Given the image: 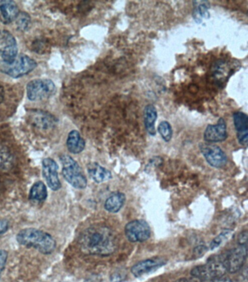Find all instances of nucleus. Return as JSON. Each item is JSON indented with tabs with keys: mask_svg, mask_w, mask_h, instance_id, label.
<instances>
[{
	"mask_svg": "<svg viewBox=\"0 0 248 282\" xmlns=\"http://www.w3.org/2000/svg\"><path fill=\"white\" fill-rule=\"evenodd\" d=\"M227 136V122L222 117L219 119L215 126L208 124L204 133V139L209 143L224 141Z\"/></svg>",
	"mask_w": 248,
	"mask_h": 282,
	"instance_id": "ddd939ff",
	"label": "nucleus"
},
{
	"mask_svg": "<svg viewBox=\"0 0 248 282\" xmlns=\"http://www.w3.org/2000/svg\"><path fill=\"white\" fill-rule=\"evenodd\" d=\"M234 127L237 131L238 141L242 146H247L248 143V116L245 113L237 111L233 114Z\"/></svg>",
	"mask_w": 248,
	"mask_h": 282,
	"instance_id": "4468645a",
	"label": "nucleus"
},
{
	"mask_svg": "<svg viewBox=\"0 0 248 282\" xmlns=\"http://www.w3.org/2000/svg\"><path fill=\"white\" fill-rule=\"evenodd\" d=\"M78 243L82 253L90 256H109L118 248V239L114 231L103 224L94 225L82 231Z\"/></svg>",
	"mask_w": 248,
	"mask_h": 282,
	"instance_id": "f257e3e1",
	"label": "nucleus"
},
{
	"mask_svg": "<svg viewBox=\"0 0 248 282\" xmlns=\"http://www.w3.org/2000/svg\"><path fill=\"white\" fill-rule=\"evenodd\" d=\"M247 241V231H244L240 233L238 237V244L240 246H246Z\"/></svg>",
	"mask_w": 248,
	"mask_h": 282,
	"instance_id": "c756f323",
	"label": "nucleus"
},
{
	"mask_svg": "<svg viewBox=\"0 0 248 282\" xmlns=\"http://www.w3.org/2000/svg\"><path fill=\"white\" fill-rule=\"evenodd\" d=\"M37 67V62L26 55H18L16 60L11 64L0 61V72L14 79L27 75L35 70Z\"/></svg>",
	"mask_w": 248,
	"mask_h": 282,
	"instance_id": "39448f33",
	"label": "nucleus"
},
{
	"mask_svg": "<svg viewBox=\"0 0 248 282\" xmlns=\"http://www.w3.org/2000/svg\"><path fill=\"white\" fill-rule=\"evenodd\" d=\"M194 10L192 16L196 23H202L203 19H209L210 18V13L209 9L210 8V4L208 1H194Z\"/></svg>",
	"mask_w": 248,
	"mask_h": 282,
	"instance_id": "aec40b11",
	"label": "nucleus"
},
{
	"mask_svg": "<svg viewBox=\"0 0 248 282\" xmlns=\"http://www.w3.org/2000/svg\"><path fill=\"white\" fill-rule=\"evenodd\" d=\"M0 186H1V182H0Z\"/></svg>",
	"mask_w": 248,
	"mask_h": 282,
	"instance_id": "c9c22d12",
	"label": "nucleus"
},
{
	"mask_svg": "<svg viewBox=\"0 0 248 282\" xmlns=\"http://www.w3.org/2000/svg\"><path fill=\"white\" fill-rule=\"evenodd\" d=\"M67 146L69 151L74 154H78L84 151L85 141L78 131H72L69 133L67 140Z\"/></svg>",
	"mask_w": 248,
	"mask_h": 282,
	"instance_id": "6ab92c4d",
	"label": "nucleus"
},
{
	"mask_svg": "<svg viewBox=\"0 0 248 282\" xmlns=\"http://www.w3.org/2000/svg\"><path fill=\"white\" fill-rule=\"evenodd\" d=\"M207 247L205 245H200L197 246L194 250V254L195 256L200 257L203 256L207 251Z\"/></svg>",
	"mask_w": 248,
	"mask_h": 282,
	"instance_id": "2f4dec72",
	"label": "nucleus"
},
{
	"mask_svg": "<svg viewBox=\"0 0 248 282\" xmlns=\"http://www.w3.org/2000/svg\"><path fill=\"white\" fill-rule=\"evenodd\" d=\"M9 229V223L7 220H0V237L8 231Z\"/></svg>",
	"mask_w": 248,
	"mask_h": 282,
	"instance_id": "7c9ffc66",
	"label": "nucleus"
},
{
	"mask_svg": "<svg viewBox=\"0 0 248 282\" xmlns=\"http://www.w3.org/2000/svg\"><path fill=\"white\" fill-rule=\"evenodd\" d=\"M158 132L165 142H169L172 139L173 129L168 121H161L158 126Z\"/></svg>",
	"mask_w": 248,
	"mask_h": 282,
	"instance_id": "a878e982",
	"label": "nucleus"
},
{
	"mask_svg": "<svg viewBox=\"0 0 248 282\" xmlns=\"http://www.w3.org/2000/svg\"><path fill=\"white\" fill-rule=\"evenodd\" d=\"M232 235V231L226 230L221 233L219 236H216L210 243V248L211 250L217 249L218 247L222 245L223 244L229 240V238Z\"/></svg>",
	"mask_w": 248,
	"mask_h": 282,
	"instance_id": "bb28decb",
	"label": "nucleus"
},
{
	"mask_svg": "<svg viewBox=\"0 0 248 282\" xmlns=\"http://www.w3.org/2000/svg\"><path fill=\"white\" fill-rule=\"evenodd\" d=\"M19 14V8L14 1L4 0L0 2V21L5 24H9L16 21Z\"/></svg>",
	"mask_w": 248,
	"mask_h": 282,
	"instance_id": "dca6fc26",
	"label": "nucleus"
},
{
	"mask_svg": "<svg viewBox=\"0 0 248 282\" xmlns=\"http://www.w3.org/2000/svg\"><path fill=\"white\" fill-rule=\"evenodd\" d=\"M247 249L246 246H237L227 252L223 257V262L227 272L234 273L244 266L247 259Z\"/></svg>",
	"mask_w": 248,
	"mask_h": 282,
	"instance_id": "6e6552de",
	"label": "nucleus"
},
{
	"mask_svg": "<svg viewBox=\"0 0 248 282\" xmlns=\"http://www.w3.org/2000/svg\"><path fill=\"white\" fill-rule=\"evenodd\" d=\"M126 278V274L121 271L114 272L111 276V282H121L124 281Z\"/></svg>",
	"mask_w": 248,
	"mask_h": 282,
	"instance_id": "c85d7f7f",
	"label": "nucleus"
},
{
	"mask_svg": "<svg viewBox=\"0 0 248 282\" xmlns=\"http://www.w3.org/2000/svg\"><path fill=\"white\" fill-rule=\"evenodd\" d=\"M19 282H21V281H19Z\"/></svg>",
	"mask_w": 248,
	"mask_h": 282,
	"instance_id": "e433bc0d",
	"label": "nucleus"
},
{
	"mask_svg": "<svg viewBox=\"0 0 248 282\" xmlns=\"http://www.w3.org/2000/svg\"><path fill=\"white\" fill-rule=\"evenodd\" d=\"M29 199L33 202H43L48 198V189L42 181L33 184L29 192Z\"/></svg>",
	"mask_w": 248,
	"mask_h": 282,
	"instance_id": "4be33fe9",
	"label": "nucleus"
},
{
	"mask_svg": "<svg viewBox=\"0 0 248 282\" xmlns=\"http://www.w3.org/2000/svg\"><path fill=\"white\" fill-rule=\"evenodd\" d=\"M230 67H229V64L226 61H220L218 63L216 67H215L214 70V74H215V77L217 80L222 81L224 82V74H225L226 78L230 76Z\"/></svg>",
	"mask_w": 248,
	"mask_h": 282,
	"instance_id": "393cba45",
	"label": "nucleus"
},
{
	"mask_svg": "<svg viewBox=\"0 0 248 282\" xmlns=\"http://www.w3.org/2000/svg\"><path fill=\"white\" fill-rule=\"evenodd\" d=\"M18 244L27 248H34L44 255L52 254L56 248V241L48 233L35 229L27 228L17 234Z\"/></svg>",
	"mask_w": 248,
	"mask_h": 282,
	"instance_id": "f03ea898",
	"label": "nucleus"
},
{
	"mask_svg": "<svg viewBox=\"0 0 248 282\" xmlns=\"http://www.w3.org/2000/svg\"><path fill=\"white\" fill-rule=\"evenodd\" d=\"M126 200V197L124 194L116 192V193L111 194L110 197L106 199L104 207L108 212L116 213L120 210L121 207L124 205Z\"/></svg>",
	"mask_w": 248,
	"mask_h": 282,
	"instance_id": "412c9836",
	"label": "nucleus"
},
{
	"mask_svg": "<svg viewBox=\"0 0 248 282\" xmlns=\"http://www.w3.org/2000/svg\"><path fill=\"white\" fill-rule=\"evenodd\" d=\"M199 147H200L201 153L210 166L215 168H222L226 166L227 163V156L225 152L223 151L220 147L209 143H201Z\"/></svg>",
	"mask_w": 248,
	"mask_h": 282,
	"instance_id": "9d476101",
	"label": "nucleus"
},
{
	"mask_svg": "<svg viewBox=\"0 0 248 282\" xmlns=\"http://www.w3.org/2000/svg\"><path fill=\"white\" fill-rule=\"evenodd\" d=\"M87 169L89 176L96 183H104L112 178L111 172L109 170L101 166L96 162L88 164Z\"/></svg>",
	"mask_w": 248,
	"mask_h": 282,
	"instance_id": "f3484780",
	"label": "nucleus"
},
{
	"mask_svg": "<svg viewBox=\"0 0 248 282\" xmlns=\"http://www.w3.org/2000/svg\"><path fill=\"white\" fill-rule=\"evenodd\" d=\"M18 45L14 36L7 30H0V55L2 61L11 64L18 56Z\"/></svg>",
	"mask_w": 248,
	"mask_h": 282,
	"instance_id": "0eeeda50",
	"label": "nucleus"
},
{
	"mask_svg": "<svg viewBox=\"0 0 248 282\" xmlns=\"http://www.w3.org/2000/svg\"><path fill=\"white\" fill-rule=\"evenodd\" d=\"M27 119L32 126L40 131H49L56 126L57 119L47 111L32 109L27 114Z\"/></svg>",
	"mask_w": 248,
	"mask_h": 282,
	"instance_id": "9b49d317",
	"label": "nucleus"
},
{
	"mask_svg": "<svg viewBox=\"0 0 248 282\" xmlns=\"http://www.w3.org/2000/svg\"><path fill=\"white\" fill-rule=\"evenodd\" d=\"M210 282H232L230 278H227V277H221V278H216V279L212 280Z\"/></svg>",
	"mask_w": 248,
	"mask_h": 282,
	"instance_id": "473e14b6",
	"label": "nucleus"
},
{
	"mask_svg": "<svg viewBox=\"0 0 248 282\" xmlns=\"http://www.w3.org/2000/svg\"><path fill=\"white\" fill-rule=\"evenodd\" d=\"M5 94H6V92H5L4 87L0 84V105H1L2 103L4 101Z\"/></svg>",
	"mask_w": 248,
	"mask_h": 282,
	"instance_id": "72a5a7b5",
	"label": "nucleus"
},
{
	"mask_svg": "<svg viewBox=\"0 0 248 282\" xmlns=\"http://www.w3.org/2000/svg\"><path fill=\"white\" fill-rule=\"evenodd\" d=\"M176 282H198L197 280L194 279H188V278H181V279L178 280Z\"/></svg>",
	"mask_w": 248,
	"mask_h": 282,
	"instance_id": "f704fd0d",
	"label": "nucleus"
},
{
	"mask_svg": "<svg viewBox=\"0 0 248 282\" xmlns=\"http://www.w3.org/2000/svg\"><path fill=\"white\" fill-rule=\"evenodd\" d=\"M62 164V175L64 178L72 186L77 189H85L87 180L82 168L78 163L69 155L63 154L60 156Z\"/></svg>",
	"mask_w": 248,
	"mask_h": 282,
	"instance_id": "7ed1b4c3",
	"label": "nucleus"
},
{
	"mask_svg": "<svg viewBox=\"0 0 248 282\" xmlns=\"http://www.w3.org/2000/svg\"><path fill=\"white\" fill-rule=\"evenodd\" d=\"M125 234L131 242H143L149 239L151 229L146 221L135 220L126 225Z\"/></svg>",
	"mask_w": 248,
	"mask_h": 282,
	"instance_id": "1a4fd4ad",
	"label": "nucleus"
},
{
	"mask_svg": "<svg viewBox=\"0 0 248 282\" xmlns=\"http://www.w3.org/2000/svg\"><path fill=\"white\" fill-rule=\"evenodd\" d=\"M8 253L5 249H0V275L4 270L8 261Z\"/></svg>",
	"mask_w": 248,
	"mask_h": 282,
	"instance_id": "cd10ccee",
	"label": "nucleus"
},
{
	"mask_svg": "<svg viewBox=\"0 0 248 282\" xmlns=\"http://www.w3.org/2000/svg\"><path fill=\"white\" fill-rule=\"evenodd\" d=\"M13 156L6 146L0 144V171H7L13 166Z\"/></svg>",
	"mask_w": 248,
	"mask_h": 282,
	"instance_id": "5701e85b",
	"label": "nucleus"
},
{
	"mask_svg": "<svg viewBox=\"0 0 248 282\" xmlns=\"http://www.w3.org/2000/svg\"><path fill=\"white\" fill-rule=\"evenodd\" d=\"M31 17L25 12H21L16 19L17 28L21 32H26L31 26Z\"/></svg>",
	"mask_w": 248,
	"mask_h": 282,
	"instance_id": "b1692460",
	"label": "nucleus"
},
{
	"mask_svg": "<svg viewBox=\"0 0 248 282\" xmlns=\"http://www.w3.org/2000/svg\"><path fill=\"white\" fill-rule=\"evenodd\" d=\"M42 172L49 188L54 192L61 188V183L58 176V165L55 160L49 157L44 159L42 162Z\"/></svg>",
	"mask_w": 248,
	"mask_h": 282,
	"instance_id": "f8f14e48",
	"label": "nucleus"
},
{
	"mask_svg": "<svg viewBox=\"0 0 248 282\" xmlns=\"http://www.w3.org/2000/svg\"><path fill=\"white\" fill-rule=\"evenodd\" d=\"M157 119H158V111L156 107L152 104L146 105L143 110V122H144L145 128L150 136H156L155 122Z\"/></svg>",
	"mask_w": 248,
	"mask_h": 282,
	"instance_id": "a211bd4d",
	"label": "nucleus"
},
{
	"mask_svg": "<svg viewBox=\"0 0 248 282\" xmlns=\"http://www.w3.org/2000/svg\"><path fill=\"white\" fill-rule=\"evenodd\" d=\"M165 262L161 258H151L136 263L131 268V272L134 276L141 277L146 273H151L160 267L165 265Z\"/></svg>",
	"mask_w": 248,
	"mask_h": 282,
	"instance_id": "2eb2a0df",
	"label": "nucleus"
},
{
	"mask_svg": "<svg viewBox=\"0 0 248 282\" xmlns=\"http://www.w3.org/2000/svg\"><path fill=\"white\" fill-rule=\"evenodd\" d=\"M226 273L222 256L210 258L205 265L196 266L191 271V275L201 281H212L224 276Z\"/></svg>",
	"mask_w": 248,
	"mask_h": 282,
	"instance_id": "20e7f679",
	"label": "nucleus"
},
{
	"mask_svg": "<svg viewBox=\"0 0 248 282\" xmlns=\"http://www.w3.org/2000/svg\"><path fill=\"white\" fill-rule=\"evenodd\" d=\"M55 84L48 79H33L26 86L27 97L31 101L48 99L55 93Z\"/></svg>",
	"mask_w": 248,
	"mask_h": 282,
	"instance_id": "423d86ee",
	"label": "nucleus"
}]
</instances>
